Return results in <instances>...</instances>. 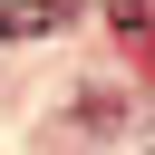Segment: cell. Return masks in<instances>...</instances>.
<instances>
[{
    "label": "cell",
    "instance_id": "1",
    "mask_svg": "<svg viewBox=\"0 0 155 155\" xmlns=\"http://www.w3.org/2000/svg\"><path fill=\"white\" fill-rule=\"evenodd\" d=\"M78 0H0V39H39V29H58Z\"/></svg>",
    "mask_w": 155,
    "mask_h": 155
}]
</instances>
